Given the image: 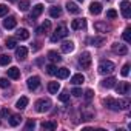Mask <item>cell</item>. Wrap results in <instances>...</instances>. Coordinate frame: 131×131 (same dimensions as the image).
<instances>
[{
	"label": "cell",
	"mask_w": 131,
	"mask_h": 131,
	"mask_svg": "<svg viewBox=\"0 0 131 131\" xmlns=\"http://www.w3.org/2000/svg\"><path fill=\"white\" fill-rule=\"evenodd\" d=\"M40 126L43 129H56L57 128V122L56 120H46V122H42Z\"/></svg>",
	"instance_id": "20"
},
{
	"label": "cell",
	"mask_w": 131,
	"mask_h": 131,
	"mask_svg": "<svg viewBox=\"0 0 131 131\" xmlns=\"http://www.w3.org/2000/svg\"><path fill=\"white\" fill-rule=\"evenodd\" d=\"M8 6L6 5H3V3H0V17H3V16H6L8 14Z\"/></svg>",
	"instance_id": "39"
},
{
	"label": "cell",
	"mask_w": 131,
	"mask_h": 131,
	"mask_svg": "<svg viewBox=\"0 0 131 131\" xmlns=\"http://www.w3.org/2000/svg\"><path fill=\"white\" fill-rule=\"evenodd\" d=\"M77 2H83V0H77Z\"/></svg>",
	"instance_id": "47"
},
{
	"label": "cell",
	"mask_w": 131,
	"mask_h": 131,
	"mask_svg": "<svg viewBox=\"0 0 131 131\" xmlns=\"http://www.w3.org/2000/svg\"><path fill=\"white\" fill-rule=\"evenodd\" d=\"M49 16H51V17H60V16H62V8H59V6L49 8Z\"/></svg>",
	"instance_id": "28"
},
{
	"label": "cell",
	"mask_w": 131,
	"mask_h": 131,
	"mask_svg": "<svg viewBox=\"0 0 131 131\" xmlns=\"http://www.w3.org/2000/svg\"><path fill=\"white\" fill-rule=\"evenodd\" d=\"M8 77H11V79H20V70L17 67H11L8 70Z\"/></svg>",
	"instance_id": "17"
},
{
	"label": "cell",
	"mask_w": 131,
	"mask_h": 131,
	"mask_svg": "<svg viewBox=\"0 0 131 131\" xmlns=\"http://www.w3.org/2000/svg\"><path fill=\"white\" fill-rule=\"evenodd\" d=\"M90 43H93L94 46H100V45L105 43V39L103 37H91L90 39Z\"/></svg>",
	"instance_id": "30"
},
{
	"label": "cell",
	"mask_w": 131,
	"mask_h": 131,
	"mask_svg": "<svg viewBox=\"0 0 131 131\" xmlns=\"http://www.w3.org/2000/svg\"><path fill=\"white\" fill-rule=\"evenodd\" d=\"M113 52H116V54H119V56H125V54L128 52V48H126V45L114 43V45H113Z\"/></svg>",
	"instance_id": "8"
},
{
	"label": "cell",
	"mask_w": 131,
	"mask_h": 131,
	"mask_svg": "<svg viewBox=\"0 0 131 131\" xmlns=\"http://www.w3.org/2000/svg\"><path fill=\"white\" fill-rule=\"evenodd\" d=\"M16 45H17V39H14V37H8V39H6V48L14 49Z\"/></svg>",
	"instance_id": "31"
},
{
	"label": "cell",
	"mask_w": 131,
	"mask_h": 131,
	"mask_svg": "<svg viewBox=\"0 0 131 131\" xmlns=\"http://www.w3.org/2000/svg\"><path fill=\"white\" fill-rule=\"evenodd\" d=\"M67 9H68V13H71V14H79V13H80V8H79L74 2H68V3H67Z\"/></svg>",
	"instance_id": "19"
},
{
	"label": "cell",
	"mask_w": 131,
	"mask_h": 131,
	"mask_svg": "<svg viewBox=\"0 0 131 131\" xmlns=\"http://www.w3.org/2000/svg\"><path fill=\"white\" fill-rule=\"evenodd\" d=\"M129 90H131V85H129L128 82H120V83L116 86V91H117L119 94H128Z\"/></svg>",
	"instance_id": "9"
},
{
	"label": "cell",
	"mask_w": 131,
	"mask_h": 131,
	"mask_svg": "<svg viewBox=\"0 0 131 131\" xmlns=\"http://www.w3.org/2000/svg\"><path fill=\"white\" fill-rule=\"evenodd\" d=\"M86 26V20L85 19H76L71 22V28L73 29H83Z\"/></svg>",
	"instance_id": "11"
},
{
	"label": "cell",
	"mask_w": 131,
	"mask_h": 131,
	"mask_svg": "<svg viewBox=\"0 0 131 131\" xmlns=\"http://www.w3.org/2000/svg\"><path fill=\"white\" fill-rule=\"evenodd\" d=\"M48 59H49L51 62H56V63L62 62V57H60V54H59L57 51H49V52H48Z\"/></svg>",
	"instance_id": "22"
},
{
	"label": "cell",
	"mask_w": 131,
	"mask_h": 131,
	"mask_svg": "<svg viewBox=\"0 0 131 131\" xmlns=\"http://www.w3.org/2000/svg\"><path fill=\"white\" fill-rule=\"evenodd\" d=\"M26 85H28V88H29L31 91L37 90V88H39V85H40V77H37V76L29 77V79H28V82H26Z\"/></svg>",
	"instance_id": "6"
},
{
	"label": "cell",
	"mask_w": 131,
	"mask_h": 131,
	"mask_svg": "<svg viewBox=\"0 0 131 131\" xmlns=\"http://www.w3.org/2000/svg\"><path fill=\"white\" fill-rule=\"evenodd\" d=\"M114 63L111 62V60H102L100 63H99V73L100 74H110V73H113L114 71Z\"/></svg>",
	"instance_id": "1"
},
{
	"label": "cell",
	"mask_w": 131,
	"mask_h": 131,
	"mask_svg": "<svg viewBox=\"0 0 131 131\" xmlns=\"http://www.w3.org/2000/svg\"><path fill=\"white\" fill-rule=\"evenodd\" d=\"M120 9H122V16L125 19L131 17V3L128 2V0H122L120 2Z\"/></svg>",
	"instance_id": "5"
},
{
	"label": "cell",
	"mask_w": 131,
	"mask_h": 131,
	"mask_svg": "<svg viewBox=\"0 0 131 131\" xmlns=\"http://www.w3.org/2000/svg\"><path fill=\"white\" fill-rule=\"evenodd\" d=\"M25 128H26V129H34V128H36V122H34V120H28Z\"/></svg>",
	"instance_id": "43"
},
{
	"label": "cell",
	"mask_w": 131,
	"mask_h": 131,
	"mask_svg": "<svg viewBox=\"0 0 131 131\" xmlns=\"http://www.w3.org/2000/svg\"><path fill=\"white\" fill-rule=\"evenodd\" d=\"M122 37H123V40H125L126 43H129V42H131V28H129V26H128V28L123 31Z\"/></svg>",
	"instance_id": "34"
},
{
	"label": "cell",
	"mask_w": 131,
	"mask_h": 131,
	"mask_svg": "<svg viewBox=\"0 0 131 131\" xmlns=\"http://www.w3.org/2000/svg\"><path fill=\"white\" fill-rule=\"evenodd\" d=\"M60 49H62V52H73L74 51V42H71V40H65L62 45H60Z\"/></svg>",
	"instance_id": "10"
},
{
	"label": "cell",
	"mask_w": 131,
	"mask_h": 131,
	"mask_svg": "<svg viewBox=\"0 0 131 131\" xmlns=\"http://www.w3.org/2000/svg\"><path fill=\"white\" fill-rule=\"evenodd\" d=\"M117 106H119V110H128L129 108V100L128 99H119Z\"/></svg>",
	"instance_id": "26"
},
{
	"label": "cell",
	"mask_w": 131,
	"mask_h": 131,
	"mask_svg": "<svg viewBox=\"0 0 131 131\" xmlns=\"http://www.w3.org/2000/svg\"><path fill=\"white\" fill-rule=\"evenodd\" d=\"M19 8H20V11H28V8H29V2H28V0H22V2L19 3Z\"/></svg>",
	"instance_id": "37"
},
{
	"label": "cell",
	"mask_w": 131,
	"mask_h": 131,
	"mask_svg": "<svg viewBox=\"0 0 131 131\" xmlns=\"http://www.w3.org/2000/svg\"><path fill=\"white\" fill-rule=\"evenodd\" d=\"M67 36H68L67 26H59V28L54 31V34H52V37H51V42H57V40H60V39H63V37H67Z\"/></svg>",
	"instance_id": "4"
},
{
	"label": "cell",
	"mask_w": 131,
	"mask_h": 131,
	"mask_svg": "<svg viewBox=\"0 0 131 131\" xmlns=\"http://www.w3.org/2000/svg\"><path fill=\"white\" fill-rule=\"evenodd\" d=\"M94 28H96L97 31H103V32H106V31L110 29V26H106V23H102V22H97V23L94 25Z\"/></svg>",
	"instance_id": "33"
},
{
	"label": "cell",
	"mask_w": 131,
	"mask_h": 131,
	"mask_svg": "<svg viewBox=\"0 0 131 131\" xmlns=\"http://www.w3.org/2000/svg\"><path fill=\"white\" fill-rule=\"evenodd\" d=\"M16 39H20V40H28V39H29V32H28V29H25V28L17 29V32H16Z\"/></svg>",
	"instance_id": "15"
},
{
	"label": "cell",
	"mask_w": 131,
	"mask_h": 131,
	"mask_svg": "<svg viewBox=\"0 0 131 131\" xmlns=\"http://www.w3.org/2000/svg\"><path fill=\"white\" fill-rule=\"evenodd\" d=\"M56 76H57L59 79H67V77L70 76V70H67V68H60V70H57Z\"/></svg>",
	"instance_id": "25"
},
{
	"label": "cell",
	"mask_w": 131,
	"mask_h": 131,
	"mask_svg": "<svg viewBox=\"0 0 131 131\" xmlns=\"http://www.w3.org/2000/svg\"><path fill=\"white\" fill-rule=\"evenodd\" d=\"M26 56H28V49H26L25 46L16 48V57H17L19 60H25V59H26Z\"/></svg>",
	"instance_id": "14"
},
{
	"label": "cell",
	"mask_w": 131,
	"mask_h": 131,
	"mask_svg": "<svg viewBox=\"0 0 131 131\" xmlns=\"http://www.w3.org/2000/svg\"><path fill=\"white\" fill-rule=\"evenodd\" d=\"M90 13L94 14V16H99V14L102 13V3H99V2H93V3L90 5Z\"/></svg>",
	"instance_id": "12"
},
{
	"label": "cell",
	"mask_w": 131,
	"mask_h": 131,
	"mask_svg": "<svg viewBox=\"0 0 131 131\" xmlns=\"http://www.w3.org/2000/svg\"><path fill=\"white\" fill-rule=\"evenodd\" d=\"M42 13H43V5H42V3H39V5H36V6L32 8L31 17H32V19H36V17H39V16H40Z\"/></svg>",
	"instance_id": "21"
},
{
	"label": "cell",
	"mask_w": 131,
	"mask_h": 131,
	"mask_svg": "<svg viewBox=\"0 0 131 131\" xmlns=\"http://www.w3.org/2000/svg\"><path fill=\"white\" fill-rule=\"evenodd\" d=\"M93 96H94V93H93V90H86V91H85V97H86L88 100H90V99H91Z\"/></svg>",
	"instance_id": "45"
},
{
	"label": "cell",
	"mask_w": 131,
	"mask_h": 131,
	"mask_svg": "<svg viewBox=\"0 0 131 131\" xmlns=\"http://www.w3.org/2000/svg\"><path fill=\"white\" fill-rule=\"evenodd\" d=\"M20 122H22V116H19V114H13L11 119H9V125L11 126H17Z\"/></svg>",
	"instance_id": "27"
},
{
	"label": "cell",
	"mask_w": 131,
	"mask_h": 131,
	"mask_svg": "<svg viewBox=\"0 0 131 131\" xmlns=\"http://www.w3.org/2000/svg\"><path fill=\"white\" fill-rule=\"evenodd\" d=\"M8 2H11V3H13V2H16V0H8Z\"/></svg>",
	"instance_id": "46"
},
{
	"label": "cell",
	"mask_w": 131,
	"mask_h": 131,
	"mask_svg": "<svg viewBox=\"0 0 131 131\" xmlns=\"http://www.w3.org/2000/svg\"><path fill=\"white\" fill-rule=\"evenodd\" d=\"M120 74H122L123 77H126V76L129 74V63H125L123 67H122V71H120Z\"/></svg>",
	"instance_id": "38"
},
{
	"label": "cell",
	"mask_w": 131,
	"mask_h": 131,
	"mask_svg": "<svg viewBox=\"0 0 131 131\" xmlns=\"http://www.w3.org/2000/svg\"><path fill=\"white\" fill-rule=\"evenodd\" d=\"M103 105H105L106 108L113 110V111H119L117 100H116V99H113V97H106V99H103Z\"/></svg>",
	"instance_id": "7"
},
{
	"label": "cell",
	"mask_w": 131,
	"mask_h": 131,
	"mask_svg": "<svg viewBox=\"0 0 131 131\" xmlns=\"http://www.w3.org/2000/svg\"><path fill=\"white\" fill-rule=\"evenodd\" d=\"M8 116H11L8 108H2V110H0V117H8Z\"/></svg>",
	"instance_id": "41"
},
{
	"label": "cell",
	"mask_w": 131,
	"mask_h": 131,
	"mask_svg": "<svg viewBox=\"0 0 131 131\" xmlns=\"http://www.w3.org/2000/svg\"><path fill=\"white\" fill-rule=\"evenodd\" d=\"M106 17L108 19H116L117 17V13L114 9H110V11H106Z\"/></svg>",
	"instance_id": "42"
},
{
	"label": "cell",
	"mask_w": 131,
	"mask_h": 131,
	"mask_svg": "<svg viewBox=\"0 0 131 131\" xmlns=\"http://www.w3.org/2000/svg\"><path fill=\"white\" fill-rule=\"evenodd\" d=\"M102 86L106 88V90L116 86V77H106V79H103V80H102Z\"/></svg>",
	"instance_id": "16"
},
{
	"label": "cell",
	"mask_w": 131,
	"mask_h": 131,
	"mask_svg": "<svg viewBox=\"0 0 131 131\" xmlns=\"http://www.w3.org/2000/svg\"><path fill=\"white\" fill-rule=\"evenodd\" d=\"M79 65H80L83 70H88V68L91 67V54H90L88 51H85V52L80 54V57H79Z\"/></svg>",
	"instance_id": "3"
},
{
	"label": "cell",
	"mask_w": 131,
	"mask_h": 131,
	"mask_svg": "<svg viewBox=\"0 0 131 131\" xmlns=\"http://www.w3.org/2000/svg\"><path fill=\"white\" fill-rule=\"evenodd\" d=\"M51 110V100L49 99H40L36 102V111L37 113H46Z\"/></svg>",
	"instance_id": "2"
},
{
	"label": "cell",
	"mask_w": 131,
	"mask_h": 131,
	"mask_svg": "<svg viewBox=\"0 0 131 131\" xmlns=\"http://www.w3.org/2000/svg\"><path fill=\"white\" fill-rule=\"evenodd\" d=\"M49 28H51V22H49V20H45V22H43V25H42L40 28H37V31H36V32H37V34H43V31H48Z\"/></svg>",
	"instance_id": "29"
},
{
	"label": "cell",
	"mask_w": 131,
	"mask_h": 131,
	"mask_svg": "<svg viewBox=\"0 0 131 131\" xmlns=\"http://www.w3.org/2000/svg\"><path fill=\"white\" fill-rule=\"evenodd\" d=\"M46 73H48L49 76H56L57 67H56V65H48V67H46Z\"/></svg>",
	"instance_id": "36"
},
{
	"label": "cell",
	"mask_w": 131,
	"mask_h": 131,
	"mask_svg": "<svg viewBox=\"0 0 131 131\" xmlns=\"http://www.w3.org/2000/svg\"><path fill=\"white\" fill-rule=\"evenodd\" d=\"M16 25H17L16 17H6V19L3 20V26H5L6 29H13V28H16Z\"/></svg>",
	"instance_id": "13"
},
{
	"label": "cell",
	"mask_w": 131,
	"mask_h": 131,
	"mask_svg": "<svg viewBox=\"0 0 131 131\" xmlns=\"http://www.w3.org/2000/svg\"><path fill=\"white\" fill-rule=\"evenodd\" d=\"M48 91H49L51 94H57V93L60 91V83H59V82H49V83H48Z\"/></svg>",
	"instance_id": "18"
},
{
	"label": "cell",
	"mask_w": 131,
	"mask_h": 131,
	"mask_svg": "<svg viewBox=\"0 0 131 131\" xmlns=\"http://www.w3.org/2000/svg\"><path fill=\"white\" fill-rule=\"evenodd\" d=\"M28 102H29L28 97H20V99L16 102V108H17V110H25L26 105H28Z\"/></svg>",
	"instance_id": "24"
},
{
	"label": "cell",
	"mask_w": 131,
	"mask_h": 131,
	"mask_svg": "<svg viewBox=\"0 0 131 131\" xmlns=\"http://www.w3.org/2000/svg\"><path fill=\"white\" fill-rule=\"evenodd\" d=\"M59 100H60V102H63V103L70 102V93H68V91H63V93H60V94H59Z\"/></svg>",
	"instance_id": "32"
},
{
	"label": "cell",
	"mask_w": 131,
	"mask_h": 131,
	"mask_svg": "<svg viewBox=\"0 0 131 131\" xmlns=\"http://www.w3.org/2000/svg\"><path fill=\"white\" fill-rule=\"evenodd\" d=\"M9 86V82H8V79H5V77H0V88H8Z\"/></svg>",
	"instance_id": "40"
},
{
	"label": "cell",
	"mask_w": 131,
	"mask_h": 131,
	"mask_svg": "<svg viewBox=\"0 0 131 131\" xmlns=\"http://www.w3.org/2000/svg\"><path fill=\"white\" fill-rule=\"evenodd\" d=\"M9 63H11V57L9 56H6V54L0 56V65H5L6 67V65H9Z\"/></svg>",
	"instance_id": "35"
},
{
	"label": "cell",
	"mask_w": 131,
	"mask_h": 131,
	"mask_svg": "<svg viewBox=\"0 0 131 131\" xmlns=\"http://www.w3.org/2000/svg\"><path fill=\"white\" fill-rule=\"evenodd\" d=\"M83 82H85L83 74H74V76L71 77V83H73V85H82Z\"/></svg>",
	"instance_id": "23"
},
{
	"label": "cell",
	"mask_w": 131,
	"mask_h": 131,
	"mask_svg": "<svg viewBox=\"0 0 131 131\" xmlns=\"http://www.w3.org/2000/svg\"><path fill=\"white\" fill-rule=\"evenodd\" d=\"M71 94L76 96V97H80V96H82V90H80V88H74V90L71 91Z\"/></svg>",
	"instance_id": "44"
}]
</instances>
